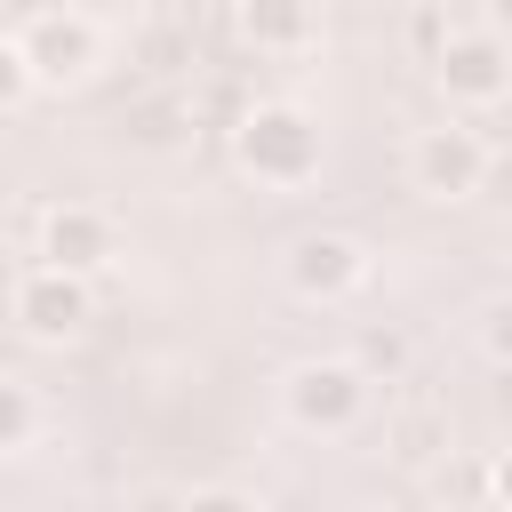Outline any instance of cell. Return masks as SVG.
Returning <instances> with one entry per match:
<instances>
[{"instance_id":"6da1fadb","label":"cell","mask_w":512,"mask_h":512,"mask_svg":"<svg viewBox=\"0 0 512 512\" xmlns=\"http://www.w3.org/2000/svg\"><path fill=\"white\" fill-rule=\"evenodd\" d=\"M224 136H232V168H240L248 184H264V192H304V184L320 176V160H328V128H320V112H304L296 96H256V104H240Z\"/></svg>"},{"instance_id":"7a4b0ae2","label":"cell","mask_w":512,"mask_h":512,"mask_svg":"<svg viewBox=\"0 0 512 512\" xmlns=\"http://www.w3.org/2000/svg\"><path fill=\"white\" fill-rule=\"evenodd\" d=\"M368 408H376V384H368L344 352L296 360V368L280 376V416H288L296 432H312V440H344V432H360Z\"/></svg>"},{"instance_id":"3957f363","label":"cell","mask_w":512,"mask_h":512,"mask_svg":"<svg viewBox=\"0 0 512 512\" xmlns=\"http://www.w3.org/2000/svg\"><path fill=\"white\" fill-rule=\"evenodd\" d=\"M16 48H24V72H32V88H88L96 80V64H104V24L88 16V8H32L24 24H16Z\"/></svg>"},{"instance_id":"277c9868","label":"cell","mask_w":512,"mask_h":512,"mask_svg":"<svg viewBox=\"0 0 512 512\" xmlns=\"http://www.w3.org/2000/svg\"><path fill=\"white\" fill-rule=\"evenodd\" d=\"M488 168H496V152H488V136L464 128V120H432V128L408 136V192H424V200H440V208L480 200V192H488Z\"/></svg>"},{"instance_id":"5b68a950","label":"cell","mask_w":512,"mask_h":512,"mask_svg":"<svg viewBox=\"0 0 512 512\" xmlns=\"http://www.w3.org/2000/svg\"><path fill=\"white\" fill-rule=\"evenodd\" d=\"M8 320H16L24 344L64 352V344H80V336L96 328V280H72V272H48V264H24V272L8 280Z\"/></svg>"},{"instance_id":"8992f818","label":"cell","mask_w":512,"mask_h":512,"mask_svg":"<svg viewBox=\"0 0 512 512\" xmlns=\"http://www.w3.org/2000/svg\"><path fill=\"white\" fill-rule=\"evenodd\" d=\"M432 88L464 112H496L512 96V40L488 32V24H464L432 48Z\"/></svg>"},{"instance_id":"52a82bcc","label":"cell","mask_w":512,"mask_h":512,"mask_svg":"<svg viewBox=\"0 0 512 512\" xmlns=\"http://www.w3.org/2000/svg\"><path fill=\"white\" fill-rule=\"evenodd\" d=\"M368 272H376V256H368V240H352V232H296L288 256H280V280H288V296H304V304H352V296L368 288Z\"/></svg>"},{"instance_id":"ba28073f","label":"cell","mask_w":512,"mask_h":512,"mask_svg":"<svg viewBox=\"0 0 512 512\" xmlns=\"http://www.w3.org/2000/svg\"><path fill=\"white\" fill-rule=\"evenodd\" d=\"M32 256H40L48 272L96 280V272H112V256H120V224H112L96 200H56V208L40 216V240H32Z\"/></svg>"},{"instance_id":"9c48e42d","label":"cell","mask_w":512,"mask_h":512,"mask_svg":"<svg viewBox=\"0 0 512 512\" xmlns=\"http://www.w3.org/2000/svg\"><path fill=\"white\" fill-rule=\"evenodd\" d=\"M232 24L256 56H312L320 32H328V8L320 0H240Z\"/></svg>"},{"instance_id":"30bf717a","label":"cell","mask_w":512,"mask_h":512,"mask_svg":"<svg viewBox=\"0 0 512 512\" xmlns=\"http://www.w3.org/2000/svg\"><path fill=\"white\" fill-rule=\"evenodd\" d=\"M448 448H456V424H448V408H432V400H416V408H400V416L384 424V456H392L400 472H440Z\"/></svg>"},{"instance_id":"8fae6325","label":"cell","mask_w":512,"mask_h":512,"mask_svg":"<svg viewBox=\"0 0 512 512\" xmlns=\"http://www.w3.org/2000/svg\"><path fill=\"white\" fill-rule=\"evenodd\" d=\"M368 384H400L408 368H416V344H408V328H392V320H376V328H360V344L344 352Z\"/></svg>"},{"instance_id":"7c38bea8","label":"cell","mask_w":512,"mask_h":512,"mask_svg":"<svg viewBox=\"0 0 512 512\" xmlns=\"http://www.w3.org/2000/svg\"><path fill=\"white\" fill-rule=\"evenodd\" d=\"M40 440V392L24 376H0V456H24Z\"/></svg>"},{"instance_id":"4fadbf2b","label":"cell","mask_w":512,"mask_h":512,"mask_svg":"<svg viewBox=\"0 0 512 512\" xmlns=\"http://www.w3.org/2000/svg\"><path fill=\"white\" fill-rule=\"evenodd\" d=\"M184 120H192V104L152 96V104H136V112H128V136H136V144H152V152H168V144L184 136Z\"/></svg>"},{"instance_id":"5bb4252c","label":"cell","mask_w":512,"mask_h":512,"mask_svg":"<svg viewBox=\"0 0 512 512\" xmlns=\"http://www.w3.org/2000/svg\"><path fill=\"white\" fill-rule=\"evenodd\" d=\"M176 512H264V496H248V488H232V480H200V488L176 496Z\"/></svg>"},{"instance_id":"9a60e30c","label":"cell","mask_w":512,"mask_h":512,"mask_svg":"<svg viewBox=\"0 0 512 512\" xmlns=\"http://www.w3.org/2000/svg\"><path fill=\"white\" fill-rule=\"evenodd\" d=\"M480 344H488V360H496V368H512V288L480 304Z\"/></svg>"},{"instance_id":"2e32d148","label":"cell","mask_w":512,"mask_h":512,"mask_svg":"<svg viewBox=\"0 0 512 512\" xmlns=\"http://www.w3.org/2000/svg\"><path fill=\"white\" fill-rule=\"evenodd\" d=\"M32 96V72H24V48H16V32H0V112H16Z\"/></svg>"},{"instance_id":"e0dca14e","label":"cell","mask_w":512,"mask_h":512,"mask_svg":"<svg viewBox=\"0 0 512 512\" xmlns=\"http://www.w3.org/2000/svg\"><path fill=\"white\" fill-rule=\"evenodd\" d=\"M480 488H488V504H496V512H512V440H504V448L488 456V472H480Z\"/></svg>"},{"instance_id":"ac0fdd59","label":"cell","mask_w":512,"mask_h":512,"mask_svg":"<svg viewBox=\"0 0 512 512\" xmlns=\"http://www.w3.org/2000/svg\"><path fill=\"white\" fill-rule=\"evenodd\" d=\"M408 32H416V48H424V64H432V48H440V40L456 32V24H448L440 8H416V24H408Z\"/></svg>"},{"instance_id":"d6986e66","label":"cell","mask_w":512,"mask_h":512,"mask_svg":"<svg viewBox=\"0 0 512 512\" xmlns=\"http://www.w3.org/2000/svg\"><path fill=\"white\" fill-rule=\"evenodd\" d=\"M480 24H488V32H504V40H512V0H480Z\"/></svg>"},{"instance_id":"ffe728a7","label":"cell","mask_w":512,"mask_h":512,"mask_svg":"<svg viewBox=\"0 0 512 512\" xmlns=\"http://www.w3.org/2000/svg\"><path fill=\"white\" fill-rule=\"evenodd\" d=\"M8 200H16V160L0 152V216H8Z\"/></svg>"}]
</instances>
